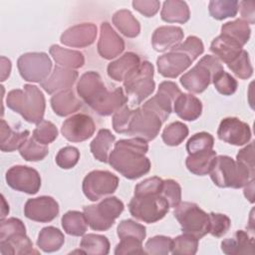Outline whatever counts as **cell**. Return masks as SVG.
<instances>
[{
  "mask_svg": "<svg viewBox=\"0 0 255 255\" xmlns=\"http://www.w3.org/2000/svg\"><path fill=\"white\" fill-rule=\"evenodd\" d=\"M76 88L79 97L100 116H111L128 102L122 88L108 91L100 74L95 71L84 73Z\"/></svg>",
  "mask_w": 255,
  "mask_h": 255,
  "instance_id": "6da1fadb",
  "label": "cell"
},
{
  "mask_svg": "<svg viewBox=\"0 0 255 255\" xmlns=\"http://www.w3.org/2000/svg\"><path fill=\"white\" fill-rule=\"evenodd\" d=\"M114 144V149L109 155V163L126 178L137 179L150 170V160L145 156L148 150L146 140L132 137L120 139Z\"/></svg>",
  "mask_w": 255,
  "mask_h": 255,
  "instance_id": "7a4b0ae2",
  "label": "cell"
},
{
  "mask_svg": "<svg viewBox=\"0 0 255 255\" xmlns=\"http://www.w3.org/2000/svg\"><path fill=\"white\" fill-rule=\"evenodd\" d=\"M6 105L30 124L38 125L43 121L46 100L37 86L26 84L23 89L10 91L6 97Z\"/></svg>",
  "mask_w": 255,
  "mask_h": 255,
  "instance_id": "3957f363",
  "label": "cell"
},
{
  "mask_svg": "<svg viewBox=\"0 0 255 255\" xmlns=\"http://www.w3.org/2000/svg\"><path fill=\"white\" fill-rule=\"evenodd\" d=\"M209 174L218 187L241 188L254 179L255 172L228 155H216Z\"/></svg>",
  "mask_w": 255,
  "mask_h": 255,
  "instance_id": "277c9868",
  "label": "cell"
},
{
  "mask_svg": "<svg viewBox=\"0 0 255 255\" xmlns=\"http://www.w3.org/2000/svg\"><path fill=\"white\" fill-rule=\"evenodd\" d=\"M224 71L220 61L212 56L206 55L180 78V84L190 93L200 94L212 83L213 79Z\"/></svg>",
  "mask_w": 255,
  "mask_h": 255,
  "instance_id": "5b68a950",
  "label": "cell"
},
{
  "mask_svg": "<svg viewBox=\"0 0 255 255\" xmlns=\"http://www.w3.org/2000/svg\"><path fill=\"white\" fill-rule=\"evenodd\" d=\"M154 68L148 61L140 63L139 67L134 70L123 83L128 101L131 106L140 105L154 91L155 83L153 81Z\"/></svg>",
  "mask_w": 255,
  "mask_h": 255,
  "instance_id": "8992f818",
  "label": "cell"
},
{
  "mask_svg": "<svg viewBox=\"0 0 255 255\" xmlns=\"http://www.w3.org/2000/svg\"><path fill=\"white\" fill-rule=\"evenodd\" d=\"M125 205L122 200L116 196L103 199L98 204L84 206V214L89 226L96 231L109 230L116 219L124 211Z\"/></svg>",
  "mask_w": 255,
  "mask_h": 255,
  "instance_id": "52a82bcc",
  "label": "cell"
},
{
  "mask_svg": "<svg viewBox=\"0 0 255 255\" xmlns=\"http://www.w3.org/2000/svg\"><path fill=\"white\" fill-rule=\"evenodd\" d=\"M174 217L180 224L183 233L197 239L209 233V215L193 202H180L174 207Z\"/></svg>",
  "mask_w": 255,
  "mask_h": 255,
  "instance_id": "ba28073f",
  "label": "cell"
},
{
  "mask_svg": "<svg viewBox=\"0 0 255 255\" xmlns=\"http://www.w3.org/2000/svg\"><path fill=\"white\" fill-rule=\"evenodd\" d=\"M128 210L135 219L145 222L154 223L162 219L169 210L168 202L160 194L135 196L128 203Z\"/></svg>",
  "mask_w": 255,
  "mask_h": 255,
  "instance_id": "9c48e42d",
  "label": "cell"
},
{
  "mask_svg": "<svg viewBox=\"0 0 255 255\" xmlns=\"http://www.w3.org/2000/svg\"><path fill=\"white\" fill-rule=\"evenodd\" d=\"M20 76L27 82L41 83L51 73L52 61L44 52H30L21 55L17 60Z\"/></svg>",
  "mask_w": 255,
  "mask_h": 255,
  "instance_id": "30bf717a",
  "label": "cell"
},
{
  "mask_svg": "<svg viewBox=\"0 0 255 255\" xmlns=\"http://www.w3.org/2000/svg\"><path fill=\"white\" fill-rule=\"evenodd\" d=\"M119 185V177L108 170H93L83 180V192L91 201L113 194Z\"/></svg>",
  "mask_w": 255,
  "mask_h": 255,
  "instance_id": "8fae6325",
  "label": "cell"
},
{
  "mask_svg": "<svg viewBox=\"0 0 255 255\" xmlns=\"http://www.w3.org/2000/svg\"><path fill=\"white\" fill-rule=\"evenodd\" d=\"M161 125L162 122L155 113L141 106L134 109L128 134L149 141L157 136Z\"/></svg>",
  "mask_w": 255,
  "mask_h": 255,
  "instance_id": "7c38bea8",
  "label": "cell"
},
{
  "mask_svg": "<svg viewBox=\"0 0 255 255\" xmlns=\"http://www.w3.org/2000/svg\"><path fill=\"white\" fill-rule=\"evenodd\" d=\"M7 184L14 190L27 194H36L41 187V176L33 167L27 165H14L5 175Z\"/></svg>",
  "mask_w": 255,
  "mask_h": 255,
  "instance_id": "4fadbf2b",
  "label": "cell"
},
{
  "mask_svg": "<svg viewBox=\"0 0 255 255\" xmlns=\"http://www.w3.org/2000/svg\"><path fill=\"white\" fill-rule=\"evenodd\" d=\"M180 94L181 91L175 83L164 81L159 84L156 94L142 106L155 113L161 122L164 123L172 112L174 101Z\"/></svg>",
  "mask_w": 255,
  "mask_h": 255,
  "instance_id": "5bb4252c",
  "label": "cell"
},
{
  "mask_svg": "<svg viewBox=\"0 0 255 255\" xmlns=\"http://www.w3.org/2000/svg\"><path fill=\"white\" fill-rule=\"evenodd\" d=\"M95 130L94 120L86 114H77L68 118L61 128L63 136L72 142H81L89 139Z\"/></svg>",
  "mask_w": 255,
  "mask_h": 255,
  "instance_id": "9a60e30c",
  "label": "cell"
},
{
  "mask_svg": "<svg viewBox=\"0 0 255 255\" xmlns=\"http://www.w3.org/2000/svg\"><path fill=\"white\" fill-rule=\"evenodd\" d=\"M218 138L232 145L240 146L247 144L251 139V128L249 125L238 118L229 117L223 119L217 129Z\"/></svg>",
  "mask_w": 255,
  "mask_h": 255,
  "instance_id": "2e32d148",
  "label": "cell"
},
{
  "mask_svg": "<svg viewBox=\"0 0 255 255\" xmlns=\"http://www.w3.org/2000/svg\"><path fill=\"white\" fill-rule=\"evenodd\" d=\"M60 208L58 202L51 196L43 195L30 198L24 206V215L36 222H50L59 214Z\"/></svg>",
  "mask_w": 255,
  "mask_h": 255,
  "instance_id": "e0dca14e",
  "label": "cell"
},
{
  "mask_svg": "<svg viewBox=\"0 0 255 255\" xmlns=\"http://www.w3.org/2000/svg\"><path fill=\"white\" fill-rule=\"evenodd\" d=\"M192 60L184 53L170 50V52L159 56L156 60L158 73L164 78L174 79L188 69Z\"/></svg>",
  "mask_w": 255,
  "mask_h": 255,
  "instance_id": "ac0fdd59",
  "label": "cell"
},
{
  "mask_svg": "<svg viewBox=\"0 0 255 255\" xmlns=\"http://www.w3.org/2000/svg\"><path fill=\"white\" fill-rule=\"evenodd\" d=\"M125 50L123 38L112 28L108 22L101 24L100 38L98 41V53L106 59L112 60L118 57Z\"/></svg>",
  "mask_w": 255,
  "mask_h": 255,
  "instance_id": "d6986e66",
  "label": "cell"
},
{
  "mask_svg": "<svg viewBox=\"0 0 255 255\" xmlns=\"http://www.w3.org/2000/svg\"><path fill=\"white\" fill-rule=\"evenodd\" d=\"M97 37V26L93 23H82L64 31L60 37L63 45L72 48H85L92 45Z\"/></svg>",
  "mask_w": 255,
  "mask_h": 255,
  "instance_id": "ffe728a7",
  "label": "cell"
},
{
  "mask_svg": "<svg viewBox=\"0 0 255 255\" xmlns=\"http://www.w3.org/2000/svg\"><path fill=\"white\" fill-rule=\"evenodd\" d=\"M78 76L79 74L77 71L57 65L50 76L42 81L40 85L48 94H54L71 89L77 81Z\"/></svg>",
  "mask_w": 255,
  "mask_h": 255,
  "instance_id": "44dd1931",
  "label": "cell"
},
{
  "mask_svg": "<svg viewBox=\"0 0 255 255\" xmlns=\"http://www.w3.org/2000/svg\"><path fill=\"white\" fill-rule=\"evenodd\" d=\"M184 33L177 26H161L154 30L151 44L156 52H165L175 48L183 40Z\"/></svg>",
  "mask_w": 255,
  "mask_h": 255,
  "instance_id": "7402d4cb",
  "label": "cell"
},
{
  "mask_svg": "<svg viewBox=\"0 0 255 255\" xmlns=\"http://www.w3.org/2000/svg\"><path fill=\"white\" fill-rule=\"evenodd\" d=\"M139 65V56L133 52H127L108 65L107 73L111 79L117 82H124Z\"/></svg>",
  "mask_w": 255,
  "mask_h": 255,
  "instance_id": "603a6c76",
  "label": "cell"
},
{
  "mask_svg": "<svg viewBox=\"0 0 255 255\" xmlns=\"http://www.w3.org/2000/svg\"><path fill=\"white\" fill-rule=\"evenodd\" d=\"M221 250L227 255L254 254V239L244 230H237L232 237L221 242Z\"/></svg>",
  "mask_w": 255,
  "mask_h": 255,
  "instance_id": "cb8c5ba5",
  "label": "cell"
},
{
  "mask_svg": "<svg viewBox=\"0 0 255 255\" xmlns=\"http://www.w3.org/2000/svg\"><path fill=\"white\" fill-rule=\"evenodd\" d=\"M243 47L233 39L220 34L210 45V51L226 65L233 62L242 52Z\"/></svg>",
  "mask_w": 255,
  "mask_h": 255,
  "instance_id": "d4e9b609",
  "label": "cell"
},
{
  "mask_svg": "<svg viewBox=\"0 0 255 255\" xmlns=\"http://www.w3.org/2000/svg\"><path fill=\"white\" fill-rule=\"evenodd\" d=\"M51 107L56 115L59 117H67L78 112L83 103L77 98L72 89L64 90L56 93L51 98Z\"/></svg>",
  "mask_w": 255,
  "mask_h": 255,
  "instance_id": "484cf974",
  "label": "cell"
},
{
  "mask_svg": "<svg viewBox=\"0 0 255 255\" xmlns=\"http://www.w3.org/2000/svg\"><path fill=\"white\" fill-rule=\"evenodd\" d=\"M174 113L182 120L192 122L202 113L201 101L191 94H180L173 104Z\"/></svg>",
  "mask_w": 255,
  "mask_h": 255,
  "instance_id": "4316f807",
  "label": "cell"
},
{
  "mask_svg": "<svg viewBox=\"0 0 255 255\" xmlns=\"http://www.w3.org/2000/svg\"><path fill=\"white\" fill-rule=\"evenodd\" d=\"M0 251L3 255L38 254V251L33 249V242L26 233H18L0 240Z\"/></svg>",
  "mask_w": 255,
  "mask_h": 255,
  "instance_id": "83f0119b",
  "label": "cell"
},
{
  "mask_svg": "<svg viewBox=\"0 0 255 255\" xmlns=\"http://www.w3.org/2000/svg\"><path fill=\"white\" fill-rule=\"evenodd\" d=\"M49 53L56 64L63 68L74 70L82 68L85 64V57L80 51L66 49L59 45H52Z\"/></svg>",
  "mask_w": 255,
  "mask_h": 255,
  "instance_id": "f1b7e54d",
  "label": "cell"
},
{
  "mask_svg": "<svg viewBox=\"0 0 255 255\" xmlns=\"http://www.w3.org/2000/svg\"><path fill=\"white\" fill-rule=\"evenodd\" d=\"M215 158L216 151L213 149L195 152L188 154L185 160V165L191 173L202 176L210 172L215 162Z\"/></svg>",
  "mask_w": 255,
  "mask_h": 255,
  "instance_id": "f546056e",
  "label": "cell"
},
{
  "mask_svg": "<svg viewBox=\"0 0 255 255\" xmlns=\"http://www.w3.org/2000/svg\"><path fill=\"white\" fill-rule=\"evenodd\" d=\"M29 130H13L9 125L2 119L0 128V148L5 152H12L20 149L22 144L29 138Z\"/></svg>",
  "mask_w": 255,
  "mask_h": 255,
  "instance_id": "4dcf8cb0",
  "label": "cell"
},
{
  "mask_svg": "<svg viewBox=\"0 0 255 255\" xmlns=\"http://www.w3.org/2000/svg\"><path fill=\"white\" fill-rule=\"evenodd\" d=\"M160 17L167 23H186L190 18L188 5L180 0H167L162 4Z\"/></svg>",
  "mask_w": 255,
  "mask_h": 255,
  "instance_id": "1f68e13d",
  "label": "cell"
},
{
  "mask_svg": "<svg viewBox=\"0 0 255 255\" xmlns=\"http://www.w3.org/2000/svg\"><path fill=\"white\" fill-rule=\"evenodd\" d=\"M116 136L110 129L102 128L98 131L96 137L90 143V149L93 156L101 162H109V155L112 145L115 143Z\"/></svg>",
  "mask_w": 255,
  "mask_h": 255,
  "instance_id": "d6a6232c",
  "label": "cell"
},
{
  "mask_svg": "<svg viewBox=\"0 0 255 255\" xmlns=\"http://www.w3.org/2000/svg\"><path fill=\"white\" fill-rule=\"evenodd\" d=\"M64 242L65 236L60 229L54 226H47L40 231L37 239V246L42 251L51 253L60 250Z\"/></svg>",
  "mask_w": 255,
  "mask_h": 255,
  "instance_id": "836d02e7",
  "label": "cell"
},
{
  "mask_svg": "<svg viewBox=\"0 0 255 255\" xmlns=\"http://www.w3.org/2000/svg\"><path fill=\"white\" fill-rule=\"evenodd\" d=\"M113 23L126 37L134 38L140 32V24L129 10L121 9L113 15Z\"/></svg>",
  "mask_w": 255,
  "mask_h": 255,
  "instance_id": "e575fe53",
  "label": "cell"
},
{
  "mask_svg": "<svg viewBox=\"0 0 255 255\" xmlns=\"http://www.w3.org/2000/svg\"><path fill=\"white\" fill-rule=\"evenodd\" d=\"M64 231L72 236H82L88 229V221L84 212L70 210L66 212L61 219Z\"/></svg>",
  "mask_w": 255,
  "mask_h": 255,
  "instance_id": "d590c367",
  "label": "cell"
},
{
  "mask_svg": "<svg viewBox=\"0 0 255 255\" xmlns=\"http://www.w3.org/2000/svg\"><path fill=\"white\" fill-rule=\"evenodd\" d=\"M80 249H82L85 254L107 255L110 252V241L104 235L90 233L82 238Z\"/></svg>",
  "mask_w": 255,
  "mask_h": 255,
  "instance_id": "8d00e7d4",
  "label": "cell"
},
{
  "mask_svg": "<svg viewBox=\"0 0 255 255\" xmlns=\"http://www.w3.org/2000/svg\"><path fill=\"white\" fill-rule=\"evenodd\" d=\"M221 34L233 39L243 47L250 39L251 29L247 22L242 19H236L223 24L221 26Z\"/></svg>",
  "mask_w": 255,
  "mask_h": 255,
  "instance_id": "74e56055",
  "label": "cell"
},
{
  "mask_svg": "<svg viewBox=\"0 0 255 255\" xmlns=\"http://www.w3.org/2000/svg\"><path fill=\"white\" fill-rule=\"evenodd\" d=\"M209 14L215 20H224L235 17L239 10V2L236 0H212L208 5Z\"/></svg>",
  "mask_w": 255,
  "mask_h": 255,
  "instance_id": "f35d334b",
  "label": "cell"
},
{
  "mask_svg": "<svg viewBox=\"0 0 255 255\" xmlns=\"http://www.w3.org/2000/svg\"><path fill=\"white\" fill-rule=\"evenodd\" d=\"M188 135V128L181 122H173L165 127L161 133L163 142L169 146L179 145Z\"/></svg>",
  "mask_w": 255,
  "mask_h": 255,
  "instance_id": "ab89813d",
  "label": "cell"
},
{
  "mask_svg": "<svg viewBox=\"0 0 255 255\" xmlns=\"http://www.w3.org/2000/svg\"><path fill=\"white\" fill-rule=\"evenodd\" d=\"M19 152L20 155L27 161H39L47 156L49 148L47 145L38 142L32 136L22 144Z\"/></svg>",
  "mask_w": 255,
  "mask_h": 255,
  "instance_id": "60d3db41",
  "label": "cell"
},
{
  "mask_svg": "<svg viewBox=\"0 0 255 255\" xmlns=\"http://www.w3.org/2000/svg\"><path fill=\"white\" fill-rule=\"evenodd\" d=\"M198 249V239L190 234L183 233L172 239L170 252L173 255H193Z\"/></svg>",
  "mask_w": 255,
  "mask_h": 255,
  "instance_id": "b9f144b4",
  "label": "cell"
},
{
  "mask_svg": "<svg viewBox=\"0 0 255 255\" xmlns=\"http://www.w3.org/2000/svg\"><path fill=\"white\" fill-rule=\"evenodd\" d=\"M214 145L213 136L206 131H200L193 134L186 142V150L188 154L195 152L211 150Z\"/></svg>",
  "mask_w": 255,
  "mask_h": 255,
  "instance_id": "7bdbcfd3",
  "label": "cell"
},
{
  "mask_svg": "<svg viewBox=\"0 0 255 255\" xmlns=\"http://www.w3.org/2000/svg\"><path fill=\"white\" fill-rule=\"evenodd\" d=\"M227 67L236 77L242 80L249 79L253 74V67L249 59V54L245 50H242L240 55L233 62L228 64Z\"/></svg>",
  "mask_w": 255,
  "mask_h": 255,
  "instance_id": "ee69618b",
  "label": "cell"
},
{
  "mask_svg": "<svg viewBox=\"0 0 255 255\" xmlns=\"http://www.w3.org/2000/svg\"><path fill=\"white\" fill-rule=\"evenodd\" d=\"M172 238L164 235H156L148 239L144 244L145 254L167 255L171 250Z\"/></svg>",
  "mask_w": 255,
  "mask_h": 255,
  "instance_id": "f6af8a7d",
  "label": "cell"
},
{
  "mask_svg": "<svg viewBox=\"0 0 255 255\" xmlns=\"http://www.w3.org/2000/svg\"><path fill=\"white\" fill-rule=\"evenodd\" d=\"M32 136L38 142L47 145V144L53 142L57 138L58 129L52 122L43 120L41 123H39L36 126L35 129L33 130Z\"/></svg>",
  "mask_w": 255,
  "mask_h": 255,
  "instance_id": "bcb514c9",
  "label": "cell"
},
{
  "mask_svg": "<svg viewBox=\"0 0 255 255\" xmlns=\"http://www.w3.org/2000/svg\"><path fill=\"white\" fill-rule=\"evenodd\" d=\"M117 233L120 239L128 236H131L139 239L140 241H143V239L146 236V228L132 219H126V220H122L119 223L117 228Z\"/></svg>",
  "mask_w": 255,
  "mask_h": 255,
  "instance_id": "7dc6e473",
  "label": "cell"
},
{
  "mask_svg": "<svg viewBox=\"0 0 255 255\" xmlns=\"http://www.w3.org/2000/svg\"><path fill=\"white\" fill-rule=\"evenodd\" d=\"M134 110L129 109L127 105L123 106L113 116V128L118 133H128Z\"/></svg>",
  "mask_w": 255,
  "mask_h": 255,
  "instance_id": "c3c4849f",
  "label": "cell"
},
{
  "mask_svg": "<svg viewBox=\"0 0 255 255\" xmlns=\"http://www.w3.org/2000/svg\"><path fill=\"white\" fill-rule=\"evenodd\" d=\"M209 233L212 236L215 237H222L224 236L230 226H231V221L230 218L222 213H215V212H210L209 214Z\"/></svg>",
  "mask_w": 255,
  "mask_h": 255,
  "instance_id": "681fc988",
  "label": "cell"
},
{
  "mask_svg": "<svg viewBox=\"0 0 255 255\" xmlns=\"http://www.w3.org/2000/svg\"><path fill=\"white\" fill-rule=\"evenodd\" d=\"M80 159V151L77 147L68 145L61 148L56 155V163L63 169L73 168Z\"/></svg>",
  "mask_w": 255,
  "mask_h": 255,
  "instance_id": "f907efd6",
  "label": "cell"
},
{
  "mask_svg": "<svg viewBox=\"0 0 255 255\" xmlns=\"http://www.w3.org/2000/svg\"><path fill=\"white\" fill-rule=\"evenodd\" d=\"M171 50L182 52L186 54L192 61H194L203 53L204 46L201 39H199L198 37L188 36L184 42L180 43Z\"/></svg>",
  "mask_w": 255,
  "mask_h": 255,
  "instance_id": "816d5d0a",
  "label": "cell"
},
{
  "mask_svg": "<svg viewBox=\"0 0 255 255\" xmlns=\"http://www.w3.org/2000/svg\"><path fill=\"white\" fill-rule=\"evenodd\" d=\"M216 91L223 96H231L237 90V81L225 71L220 72L212 81Z\"/></svg>",
  "mask_w": 255,
  "mask_h": 255,
  "instance_id": "f5cc1de1",
  "label": "cell"
},
{
  "mask_svg": "<svg viewBox=\"0 0 255 255\" xmlns=\"http://www.w3.org/2000/svg\"><path fill=\"white\" fill-rule=\"evenodd\" d=\"M160 195L165 198L169 207L174 208L181 202V187L177 181L173 179H165L163 180Z\"/></svg>",
  "mask_w": 255,
  "mask_h": 255,
  "instance_id": "db71d44e",
  "label": "cell"
},
{
  "mask_svg": "<svg viewBox=\"0 0 255 255\" xmlns=\"http://www.w3.org/2000/svg\"><path fill=\"white\" fill-rule=\"evenodd\" d=\"M163 185V180L158 176H152L137 183L134 187L135 196L155 195L160 194Z\"/></svg>",
  "mask_w": 255,
  "mask_h": 255,
  "instance_id": "11a10c76",
  "label": "cell"
},
{
  "mask_svg": "<svg viewBox=\"0 0 255 255\" xmlns=\"http://www.w3.org/2000/svg\"><path fill=\"white\" fill-rule=\"evenodd\" d=\"M115 254H145V252L144 249L142 248V241L135 237L128 236L121 238L120 243L116 246Z\"/></svg>",
  "mask_w": 255,
  "mask_h": 255,
  "instance_id": "9f6ffc18",
  "label": "cell"
},
{
  "mask_svg": "<svg viewBox=\"0 0 255 255\" xmlns=\"http://www.w3.org/2000/svg\"><path fill=\"white\" fill-rule=\"evenodd\" d=\"M18 233H26V227L19 218L10 217L8 219H1L0 240L6 239Z\"/></svg>",
  "mask_w": 255,
  "mask_h": 255,
  "instance_id": "6f0895ef",
  "label": "cell"
},
{
  "mask_svg": "<svg viewBox=\"0 0 255 255\" xmlns=\"http://www.w3.org/2000/svg\"><path fill=\"white\" fill-rule=\"evenodd\" d=\"M132 7L145 17H153L160 7V2L157 0H134Z\"/></svg>",
  "mask_w": 255,
  "mask_h": 255,
  "instance_id": "680465c9",
  "label": "cell"
},
{
  "mask_svg": "<svg viewBox=\"0 0 255 255\" xmlns=\"http://www.w3.org/2000/svg\"><path fill=\"white\" fill-rule=\"evenodd\" d=\"M236 160L243 163L251 171L255 172L254 165V141H251L247 146L239 150L236 155Z\"/></svg>",
  "mask_w": 255,
  "mask_h": 255,
  "instance_id": "91938a15",
  "label": "cell"
},
{
  "mask_svg": "<svg viewBox=\"0 0 255 255\" xmlns=\"http://www.w3.org/2000/svg\"><path fill=\"white\" fill-rule=\"evenodd\" d=\"M240 14L241 19L247 22L248 24H254L255 16H254V8L255 3L253 1H240Z\"/></svg>",
  "mask_w": 255,
  "mask_h": 255,
  "instance_id": "94428289",
  "label": "cell"
},
{
  "mask_svg": "<svg viewBox=\"0 0 255 255\" xmlns=\"http://www.w3.org/2000/svg\"><path fill=\"white\" fill-rule=\"evenodd\" d=\"M11 61L6 57H1V81L4 82L9 76L11 72Z\"/></svg>",
  "mask_w": 255,
  "mask_h": 255,
  "instance_id": "6125c7cd",
  "label": "cell"
},
{
  "mask_svg": "<svg viewBox=\"0 0 255 255\" xmlns=\"http://www.w3.org/2000/svg\"><path fill=\"white\" fill-rule=\"evenodd\" d=\"M244 195L251 202H254V179H252L249 183L244 186Z\"/></svg>",
  "mask_w": 255,
  "mask_h": 255,
  "instance_id": "be15d7a7",
  "label": "cell"
},
{
  "mask_svg": "<svg viewBox=\"0 0 255 255\" xmlns=\"http://www.w3.org/2000/svg\"><path fill=\"white\" fill-rule=\"evenodd\" d=\"M2 203H3V207H2V215H1V219H4V214H5V209L9 211V205H5L6 204V201H5V198L4 196L2 195Z\"/></svg>",
  "mask_w": 255,
  "mask_h": 255,
  "instance_id": "e7e4bbea",
  "label": "cell"
}]
</instances>
